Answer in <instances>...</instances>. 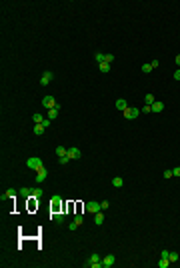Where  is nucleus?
Here are the masks:
<instances>
[{"label": "nucleus", "instance_id": "8", "mask_svg": "<svg viewBox=\"0 0 180 268\" xmlns=\"http://www.w3.org/2000/svg\"><path fill=\"white\" fill-rule=\"evenodd\" d=\"M114 262H116L114 254H108V256H104V260H102V266H104V268H110V266H114Z\"/></svg>", "mask_w": 180, "mask_h": 268}, {"label": "nucleus", "instance_id": "10", "mask_svg": "<svg viewBox=\"0 0 180 268\" xmlns=\"http://www.w3.org/2000/svg\"><path fill=\"white\" fill-rule=\"evenodd\" d=\"M46 176H48L46 168H40V170H36V182H44V180H46Z\"/></svg>", "mask_w": 180, "mask_h": 268}, {"label": "nucleus", "instance_id": "4", "mask_svg": "<svg viewBox=\"0 0 180 268\" xmlns=\"http://www.w3.org/2000/svg\"><path fill=\"white\" fill-rule=\"evenodd\" d=\"M86 212H90V214H96V212H100L102 208H100V202H94V200H90V202H86Z\"/></svg>", "mask_w": 180, "mask_h": 268}, {"label": "nucleus", "instance_id": "18", "mask_svg": "<svg viewBox=\"0 0 180 268\" xmlns=\"http://www.w3.org/2000/svg\"><path fill=\"white\" fill-rule=\"evenodd\" d=\"M94 60L98 62V64H102V62H106V54H102V52H96V54H94Z\"/></svg>", "mask_w": 180, "mask_h": 268}, {"label": "nucleus", "instance_id": "16", "mask_svg": "<svg viewBox=\"0 0 180 268\" xmlns=\"http://www.w3.org/2000/svg\"><path fill=\"white\" fill-rule=\"evenodd\" d=\"M102 222H104V214H102V210H100V212H96V214H94V224H102Z\"/></svg>", "mask_w": 180, "mask_h": 268}, {"label": "nucleus", "instance_id": "14", "mask_svg": "<svg viewBox=\"0 0 180 268\" xmlns=\"http://www.w3.org/2000/svg\"><path fill=\"white\" fill-rule=\"evenodd\" d=\"M58 112H60V108H50V110H48V114H46V118H50V120H54V118L58 116Z\"/></svg>", "mask_w": 180, "mask_h": 268}, {"label": "nucleus", "instance_id": "19", "mask_svg": "<svg viewBox=\"0 0 180 268\" xmlns=\"http://www.w3.org/2000/svg\"><path fill=\"white\" fill-rule=\"evenodd\" d=\"M164 110V102H154L152 104V112H162Z\"/></svg>", "mask_w": 180, "mask_h": 268}, {"label": "nucleus", "instance_id": "31", "mask_svg": "<svg viewBox=\"0 0 180 268\" xmlns=\"http://www.w3.org/2000/svg\"><path fill=\"white\" fill-rule=\"evenodd\" d=\"M168 256H170V250H166V248H164V250L160 252V258H168Z\"/></svg>", "mask_w": 180, "mask_h": 268}, {"label": "nucleus", "instance_id": "38", "mask_svg": "<svg viewBox=\"0 0 180 268\" xmlns=\"http://www.w3.org/2000/svg\"><path fill=\"white\" fill-rule=\"evenodd\" d=\"M174 80H180V68L176 70V72H174Z\"/></svg>", "mask_w": 180, "mask_h": 268}, {"label": "nucleus", "instance_id": "3", "mask_svg": "<svg viewBox=\"0 0 180 268\" xmlns=\"http://www.w3.org/2000/svg\"><path fill=\"white\" fill-rule=\"evenodd\" d=\"M138 116H140V110H138V108H130V106H128L126 108V110H124V118H126V120H134V118H138Z\"/></svg>", "mask_w": 180, "mask_h": 268}, {"label": "nucleus", "instance_id": "26", "mask_svg": "<svg viewBox=\"0 0 180 268\" xmlns=\"http://www.w3.org/2000/svg\"><path fill=\"white\" fill-rule=\"evenodd\" d=\"M140 70H142V72H144V74L152 72V64H148V62H146V64H142V68H140Z\"/></svg>", "mask_w": 180, "mask_h": 268}, {"label": "nucleus", "instance_id": "22", "mask_svg": "<svg viewBox=\"0 0 180 268\" xmlns=\"http://www.w3.org/2000/svg\"><path fill=\"white\" fill-rule=\"evenodd\" d=\"M144 102H146V104H150V106H152L154 102H156V98H154V94H146V96H144Z\"/></svg>", "mask_w": 180, "mask_h": 268}, {"label": "nucleus", "instance_id": "11", "mask_svg": "<svg viewBox=\"0 0 180 268\" xmlns=\"http://www.w3.org/2000/svg\"><path fill=\"white\" fill-rule=\"evenodd\" d=\"M64 212H62V210H60V212H52V220L56 222V224H62V222H64Z\"/></svg>", "mask_w": 180, "mask_h": 268}, {"label": "nucleus", "instance_id": "15", "mask_svg": "<svg viewBox=\"0 0 180 268\" xmlns=\"http://www.w3.org/2000/svg\"><path fill=\"white\" fill-rule=\"evenodd\" d=\"M42 196H44V190H42V188H32V198L38 200V198H42Z\"/></svg>", "mask_w": 180, "mask_h": 268}, {"label": "nucleus", "instance_id": "20", "mask_svg": "<svg viewBox=\"0 0 180 268\" xmlns=\"http://www.w3.org/2000/svg\"><path fill=\"white\" fill-rule=\"evenodd\" d=\"M56 154H58V158H62V156H66V154H68V148H64V146H58V148H56Z\"/></svg>", "mask_w": 180, "mask_h": 268}, {"label": "nucleus", "instance_id": "5", "mask_svg": "<svg viewBox=\"0 0 180 268\" xmlns=\"http://www.w3.org/2000/svg\"><path fill=\"white\" fill-rule=\"evenodd\" d=\"M52 80H54V74H52V70H46V72L42 74V78H40V84H42V86H48V84H50Z\"/></svg>", "mask_w": 180, "mask_h": 268}, {"label": "nucleus", "instance_id": "24", "mask_svg": "<svg viewBox=\"0 0 180 268\" xmlns=\"http://www.w3.org/2000/svg\"><path fill=\"white\" fill-rule=\"evenodd\" d=\"M100 72H110V64H108V62H102V64H100Z\"/></svg>", "mask_w": 180, "mask_h": 268}, {"label": "nucleus", "instance_id": "32", "mask_svg": "<svg viewBox=\"0 0 180 268\" xmlns=\"http://www.w3.org/2000/svg\"><path fill=\"white\" fill-rule=\"evenodd\" d=\"M50 124H52V120H50V118H44V120H42V126H44V128H48Z\"/></svg>", "mask_w": 180, "mask_h": 268}, {"label": "nucleus", "instance_id": "27", "mask_svg": "<svg viewBox=\"0 0 180 268\" xmlns=\"http://www.w3.org/2000/svg\"><path fill=\"white\" fill-rule=\"evenodd\" d=\"M74 222H76V224L80 226V224L84 222V216H82V214H74Z\"/></svg>", "mask_w": 180, "mask_h": 268}, {"label": "nucleus", "instance_id": "33", "mask_svg": "<svg viewBox=\"0 0 180 268\" xmlns=\"http://www.w3.org/2000/svg\"><path fill=\"white\" fill-rule=\"evenodd\" d=\"M142 112H146V114H150V112H152V106H150V104H146V106L142 108Z\"/></svg>", "mask_w": 180, "mask_h": 268}, {"label": "nucleus", "instance_id": "9", "mask_svg": "<svg viewBox=\"0 0 180 268\" xmlns=\"http://www.w3.org/2000/svg\"><path fill=\"white\" fill-rule=\"evenodd\" d=\"M68 158H70V160H76V158H80V148H76V146L68 148Z\"/></svg>", "mask_w": 180, "mask_h": 268}, {"label": "nucleus", "instance_id": "2", "mask_svg": "<svg viewBox=\"0 0 180 268\" xmlns=\"http://www.w3.org/2000/svg\"><path fill=\"white\" fill-rule=\"evenodd\" d=\"M60 208H62V196L54 194L52 200H50V210H52V212H60Z\"/></svg>", "mask_w": 180, "mask_h": 268}, {"label": "nucleus", "instance_id": "30", "mask_svg": "<svg viewBox=\"0 0 180 268\" xmlns=\"http://www.w3.org/2000/svg\"><path fill=\"white\" fill-rule=\"evenodd\" d=\"M168 260H170V262H176V260H178V254H176V252H170Z\"/></svg>", "mask_w": 180, "mask_h": 268}, {"label": "nucleus", "instance_id": "17", "mask_svg": "<svg viewBox=\"0 0 180 268\" xmlns=\"http://www.w3.org/2000/svg\"><path fill=\"white\" fill-rule=\"evenodd\" d=\"M20 196L22 198H30L32 196V188H20Z\"/></svg>", "mask_w": 180, "mask_h": 268}, {"label": "nucleus", "instance_id": "39", "mask_svg": "<svg viewBox=\"0 0 180 268\" xmlns=\"http://www.w3.org/2000/svg\"><path fill=\"white\" fill-rule=\"evenodd\" d=\"M150 64H152V68H158V66H160V62H158V60H152Z\"/></svg>", "mask_w": 180, "mask_h": 268}, {"label": "nucleus", "instance_id": "12", "mask_svg": "<svg viewBox=\"0 0 180 268\" xmlns=\"http://www.w3.org/2000/svg\"><path fill=\"white\" fill-rule=\"evenodd\" d=\"M116 108H118L120 112H124V110L128 108V102L124 100V98H118V100H116Z\"/></svg>", "mask_w": 180, "mask_h": 268}, {"label": "nucleus", "instance_id": "28", "mask_svg": "<svg viewBox=\"0 0 180 268\" xmlns=\"http://www.w3.org/2000/svg\"><path fill=\"white\" fill-rule=\"evenodd\" d=\"M58 162L62 164V166H66L68 162H70V158H68V154H66V156H62V158H58Z\"/></svg>", "mask_w": 180, "mask_h": 268}, {"label": "nucleus", "instance_id": "21", "mask_svg": "<svg viewBox=\"0 0 180 268\" xmlns=\"http://www.w3.org/2000/svg\"><path fill=\"white\" fill-rule=\"evenodd\" d=\"M44 130H46V128L42 126V124H34V134H36V136H40V134L44 132Z\"/></svg>", "mask_w": 180, "mask_h": 268}, {"label": "nucleus", "instance_id": "1", "mask_svg": "<svg viewBox=\"0 0 180 268\" xmlns=\"http://www.w3.org/2000/svg\"><path fill=\"white\" fill-rule=\"evenodd\" d=\"M26 166L32 168V170H40V168H44V164H42V160H40L38 156H32V158L26 160Z\"/></svg>", "mask_w": 180, "mask_h": 268}, {"label": "nucleus", "instance_id": "23", "mask_svg": "<svg viewBox=\"0 0 180 268\" xmlns=\"http://www.w3.org/2000/svg\"><path fill=\"white\" fill-rule=\"evenodd\" d=\"M168 266H170V260H168V258H160L158 268H168Z\"/></svg>", "mask_w": 180, "mask_h": 268}, {"label": "nucleus", "instance_id": "34", "mask_svg": "<svg viewBox=\"0 0 180 268\" xmlns=\"http://www.w3.org/2000/svg\"><path fill=\"white\" fill-rule=\"evenodd\" d=\"M172 176H174L172 170H164V178H172Z\"/></svg>", "mask_w": 180, "mask_h": 268}, {"label": "nucleus", "instance_id": "6", "mask_svg": "<svg viewBox=\"0 0 180 268\" xmlns=\"http://www.w3.org/2000/svg\"><path fill=\"white\" fill-rule=\"evenodd\" d=\"M56 104H58V102L54 100V96H44V98H42V106L48 108V110H50V108H56Z\"/></svg>", "mask_w": 180, "mask_h": 268}, {"label": "nucleus", "instance_id": "13", "mask_svg": "<svg viewBox=\"0 0 180 268\" xmlns=\"http://www.w3.org/2000/svg\"><path fill=\"white\" fill-rule=\"evenodd\" d=\"M112 186L114 188H122V186H124V180H122L120 176H114V178H112Z\"/></svg>", "mask_w": 180, "mask_h": 268}, {"label": "nucleus", "instance_id": "40", "mask_svg": "<svg viewBox=\"0 0 180 268\" xmlns=\"http://www.w3.org/2000/svg\"><path fill=\"white\" fill-rule=\"evenodd\" d=\"M174 60H176V64L180 66V54H176V58H174Z\"/></svg>", "mask_w": 180, "mask_h": 268}, {"label": "nucleus", "instance_id": "29", "mask_svg": "<svg viewBox=\"0 0 180 268\" xmlns=\"http://www.w3.org/2000/svg\"><path fill=\"white\" fill-rule=\"evenodd\" d=\"M100 208H102V210H108V208H110V202H108V200H102V202H100Z\"/></svg>", "mask_w": 180, "mask_h": 268}, {"label": "nucleus", "instance_id": "36", "mask_svg": "<svg viewBox=\"0 0 180 268\" xmlns=\"http://www.w3.org/2000/svg\"><path fill=\"white\" fill-rule=\"evenodd\" d=\"M106 62L108 64H112L114 62V54H106Z\"/></svg>", "mask_w": 180, "mask_h": 268}, {"label": "nucleus", "instance_id": "25", "mask_svg": "<svg viewBox=\"0 0 180 268\" xmlns=\"http://www.w3.org/2000/svg\"><path fill=\"white\" fill-rule=\"evenodd\" d=\"M32 120H34V124H42L44 116H42V114H34V116H32Z\"/></svg>", "mask_w": 180, "mask_h": 268}, {"label": "nucleus", "instance_id": "37", "mask_svg": "<svg viewBox=\"0 0 180 268\" xmlns=\"http://www.w3.org/2000/svg\"><path fill=\"white\" fill-rule=\"evenodd\" d=\"M172 172H174V176H180V166H176V168H172Z\"/></svg>", "mask_w": 180, "mask_h": 268}, {"label": "nucleus", "instance_id": "7", "mask_svg": "<svg viewBox=\"0 0 180 268\" xmlns=\"http://www.w3.org/2000/svg\"><path fill=\"white\" fill-rule=\"evenodd\" d=\"M16 194H18V192H16V188H8L6 192H2V196H0V200H8V198H14Z\"/></svg>", "mask_w": 180, "mask_h": 268}, {"label": "nucleus", "instance_id": "35", "mask_svg": "<svg viewBox=\"0 0 180 268\" xmlns=\"http://www.w3.org/2000/svg\"><path fill=\"white\" fill-rule=\"evenodd\" d=\"M76 228H78V224H76V222H70V224H68V230H76Z\"/></svg>", "mask_w": 180, "mask_h": 268}]
</instances>
